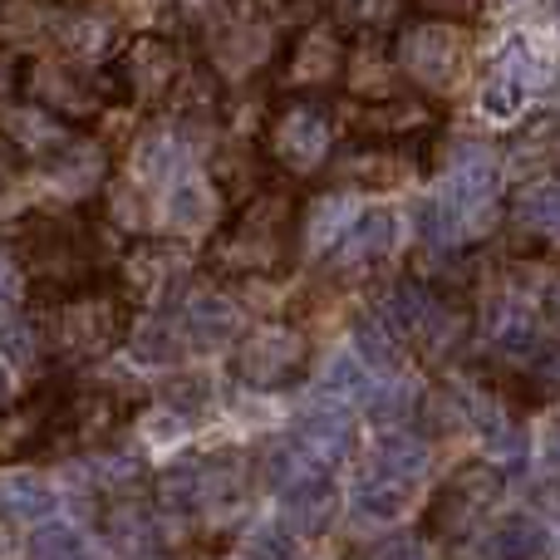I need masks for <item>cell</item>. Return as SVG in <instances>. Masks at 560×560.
<instances>
[{
	"instance_id": "6da1fadb",
	"label": "cell",
	"mask_w": 560,
	"mask_h": 560,
	"mask_svg": "<svg viewBox=\"0 0 560 560\" xmlns=\"http://www.w3.org/2000/svg\"><path fill=\"white\" fill-rule=\"evenodd\" d=\"M207 271L222 280H276L300 261V197L256 183L207 242Z\"/></svg>"
},
{
	"instance_id": "7a4b0ae2",
	"label": "cell",
	"mask_w": 560,
	"mask_h": 560,
	"mask_svg": "<svg viewBox=\"0 0 560 560\" xmlns=\"http://www.w3.org/2000/svg\"><path fill=\"white\" fill-rule=\"evenodd\" d=\"M15 256L25 285H35L45 300H59L69 290H84L104 280L98 266V232L84 212H35L20 222L15 232Z\"/></svg>"
},
{
	"instance_id": "3957f363",
	"label": "cell",
	"mask_w": 560,
	"mask_h": 560,
	"mask_svg": "<svg viewBox=\"0 0 560 560\" xmlns=\"http://www.w3.org/2000/svg\"><path fill=\"white\" fill-rule=\"evenodd\" d=\"M128 325H133V305L118 285H94L69 290V295L49 300L39 310V329H45V354L65 369L94 364L104 359L118 339H128Z\"/></svg>"
},
{
	"instance_id": "277c9868",
	"label": "cell",
	"mask_w": 560,
	"mask_h": 560,
	"mask_svg": "<svg viewBox=\"0 0 560 560\" xmlns=\"http://www.w3.org/2000/svg\"><path fill=\"white\" fill-rule=\"evenodd\" d=\"M280 45H285L280 0H226L207 25V65L217 79H232V84L276 65Z\"/></svg>"
},
{
	"instance_id": "5b68a950",
	"label": "cell",
	"mask_w": 560,
	"mask_h": 560,
	"mask_svg": "<svg viewBox=\"0 0 560 560\" xmlns=\"http://www.w3.org/2000/svg\"><path fill=\"white\" fill-rule=\"evenodd\" d=\"M261 153L276 173L315 177L335 158V108L325 94H280L266 108Z\"/></svg>"
},
{
	"instance_id": "8992f818",
	"label": "cell",
	"mask_w": 560,
	"mask_h": 560,
	"mask_svg": "<svg viewBox=\"0 0 560 560\" xmlns=\"http://www.w3.org/2000/svg\"><path fill=\"white\" fill-rule=\"evenodd\" d=\"M394 69L418 89V94H453L467 69V35L457 20H404L394 30Z\"/></svg>"
},
{
	"instance_id": "52a82bcc",
	"label": "cell",
	"mask_w": 560,
	"mask_h": 560,
	"mask_svg": "<svg viewBox=\"0 0 560 560\" xmlns=\"http://www.w3.org/2000/svg\"><path fill=\"white\" fill-rule=\"evenodd\" d=\"M187 79V55L167 35H138L124 45V55L108 65V94L118 104L138 108H163L177 98Z\"/></svg>"
},
{
	"instance_id": "ba28073f",
	"label": "cell",
	"mask_w": 560,
	"mask_h": 560,
	"mask_svg": "<svg viewBox=\"0 0 560 560\" xmlns=\"http://www.w3.org/2000/svg\"><path fill=\"white\" fill-rule=\"evenodd\" d=\"M133 418V398L118 388L89 384V388H69L55 394V413H49V443L45 453H89L104 447L108 438H118V428Z\"/></svg>"
},
{
	"instance_id": "9c48e42d",
	"label": "cell",
	"mask_w": 560,
	"mask_h": 560,
	"mask_svg": "<svg viewBox=\"0 0 560 560\" xmlns=\"http://www.w3.org/2000/svg\"><path fill=\"white\" fill-rule=\"evenodd\" d=\"M20 94H25L30 104H39L45 114L65 118L69 128L89 124V118L114 98L108 94V79L89 74L74 59H25V65H20Z\"/></svg>"
},
{
	"instance_id": "30bf717a",
	"label": "cell",
	"mask_w": 560,
	"mask_h": 560,
	"mask_svg": "<svg viewBox=\"0 0 560 560\" xmlns=\"http://www.w3.org/2000/svg\"><path fill=\"white\" fill-rule=\"evenodd\" d=\"M187 276H192V256H187L183 242H167V236H143V242H133L124 252L114 285L128 295V305L173 310V300L187 290Z\"/></svg>"
},
{
	"instance_id": "8fae6325",
	"label": "cell",
	"mask_w": 560,
	"mask_h": 560,
	"mask_svg": "<svg viewBox=\"0 0 560 560\" xmlns=\"http://www.w3.org/2000/svg\"><path fill=\"white\" fill-rule=\"evenodd\" d=\"M502 487H506L502 467L482 463V457H477V463H463L433 492V502H428L423 536H428V541H453V536H467L477 522H482L487 506L502 497Z\"/></svg>"
},
{
	"instance_id": "7c38bea8",
	"label": "cell",
	"mask_w": 560,
	"mask_h": 560,
	"mask_svg": "<svg viewBox=\"0 0 560 560\" xmlns=\"http://www.w3.org/2000/svg\"><path fill=\"white\" fill-rule=\"evenodd\" d=\"M305 364H310L305 329L280 325V319L256 325L232 354V374L242 378L246 388H261V394H276V388L300 384V378H305Z\"/></svg>"
},
{
	"instance_id": "4fadbf2b",
	"label": "cell",
	"mask_w": 560,
	"mask_h": 560,
	"mask_svg": "<svg viewBox=\"0 0 560 560\" xmlns=\"http://www.w3.org/2000/svg\"><path fill=\"white\" fill-rule=\"evenodd\" d=\"M345 55L349 45L329 20H310V25L290 30L276 55L285 94H325V89H335L345 79Z\"/></svg>"
},
{
	"instance_id": "5bb4252c",
	"label": "cell",
	"mask_w": 560,
	"mask_h": 560,
	"mask_svg": "<svg viewBox=\"0 0 560 560\" xmlns=\"http://www.w3.org/2000/svg\"><path fill=\"white\" fill-rule=\"evenodd\" d=\"M443 124V108L428 94H384L359 104L354 114V138H369V143H418L433 128Z\"/></svg>"
},
{
	"instance_id": "9a60e30c",
	"label": "cell",
	"mask_w": 560,
	"mask_h": 560,
	"mask_svg": "<svg viewBox=\"0 0 560 560\" xmlns=\"http://www.w3.org/2000/svg\"><path fill=\"white\" fill-rule=\"evenodd\" d=\"M280 497V526L290 536H319L329 522H335V506H339V492H335V477H329L325 463H305L276 487Z\"/></svg>"
},
{
	"instance_id": "2e32d148",
	"label": "cell",
	"mask_w": 560,
	"mask_h": 560,
	"mask_svg": "<svg viewBox=\"0 0 560 560\" xmlns=\"http://www.w3.org/2000/svg\"><path fill=\"white\" fill-rule=\"evenodd\" d=\"M398 242V217L388 207H364L345 222V232L329 242V271L335 276H359V271H374L378 261H388Z\"/></svg>"
},
{
	"instance_id": "e0dca14e",
	"label": "cell",
	"mask_w": 560,
	"mask_h": 560,
	"mask_svg": "<svg viewBox=\"0 0 560 560\" xmlns=\"http://www.w3.org/2000/svg\"><path fill=\"white\" fill-rule=\"evenodd\" d=\"M443 197L453 202V212L463 217V226L487 222V217L497 212V197H502V167H497V158L477 143L457 148L453 167H447Z\"/></svg>"
},
{
	"instance_id": "ac0fdd59",
	"label": "cell",
	"mask_w": 560,
	"mask_h": 560,
	"mask_svg": "<svg viewBox=\"0 0 560 560\" xmlns=\"http://www.w3.org/2000/svg\"><path fill=\"white\" fill-rule=\"evenodd\" d=\"M173 319L192 349L232 345V339L242 335V310H236V300L217 285H197V290L187 285L183 295L173 300Z\"/></svg>"
},
{
	"instance_id": "d6986e66",
	"label": "cell",
	"mask_w": 560,
	"mask_h": 560,
	"mask_svg": "<svg viewBox=\"0 0 560 560\" xmlns=\"http://www.w3.org/2000/svg\"><path fill=\"white\" fill-rule=\"evenodd\" d=\"M98 532H104V541L124 556H158L167 541V516L133 492V497H114V502L104 506Z\"/></svg>"
},
{
	"instance_id": "ffe728a7",
	"label": "cell",
	"mask_w": 560,
	"mask_h": 560,
	"mask_svg": "<svg viewBox=\"0 0 560 560\" xmlns=\"http://www.w3.org/2000/svg\"><path fill=\"white\" fill-rule=\"evenodd\" d=\"M295 438L300 447H305L315 463H325V467H335L339 457H349L354 453V408L345 404V398H319V404H310L305 413L295 418Z\"/></svg>"
},
{
	"instance_id": "44dd1931",
	"label": "cell",
	"mask_w": 560,
	"mask_h": 560,
	"mask_svg": "<svg viewBox=\"0 0 560 560\" xmlns=\"http://www.w3.org/2000/svg\"><path fill=\"white\" fill-rule=\"evenodd\" d=\"M74 133V128L65 124V118L45 114L39 104H30V98H20V104L0 108V148H5L10 158H30V163H45L49 153H55L65 138Z\"/></svg>"
},
{
	"instance_id": "7402d4cb",
	"label": "cell",
	"mask_w": 560,
	"mask_h": 560,
	"mask_svg": "<svg viewBox=\"0 0 560 560\" xmlns=\"http://www.w3.org/2000/svg\"><path fill=\"white\" fill-rule=\"evenodd\" d=\"M39 167H45V177H49V183H55L65 197H89L94 187H104V177H108V153L94 143V138L69 133L65 143H59Z\"/></svg>"
},
{
	"instance_id": "603a6c76",
	"label": "cell",
	"mask_w": 560,
	"mask_h": 560,
	"mask_svg": "<svg viewBox=\"0 0 560 560\" xmlns=\"http://www.w3.org/2000/svg\"><path fill=\"white\" fill-rule=\"evenodd\" d=\"M325 5V20L339 30V35L354 39H384L394 35L408 20V0H319Z\"/></svg>"
},
{
	"instance_id": "cb8c5ba5",
	"label": "cell",
	"mask_w": 560,
	"mask_h": 560,
	"mask_svg": "<svg viewBox=\"0 0 560 560\" xmlns=\"http://www.w3.org/2000/svg\"><path fill=\"white\" fill-rule=\"evenodd\" d=\"M49 413H55V394H35L30 404H20V408H0V463L45 453Z\"/></svg>"
},
{
	"instance_id": "d4e9b609",
	"label": "cell",
	"mask_w": 560,
	"mask_h": 560,
	"mask_svg": "<svg viewBox=\"0 0 560 560\" xmlns=\"http://www.w3.org/2000/svg\"><path fill=\"white\" fill-rule=\"evenodd\" d=\"M546 551H551V532H546V522H536L532 512L497 516L482 536L487 560H546Z\"/></svg>"
},
{
	"instance_id": "484cf974",
	"label": "cell",
	"mask_w": 560,
	"mask_h": 560,
	"mask_svg": "<svg viewBox=\"0 0 560 560\" xmlns=\"http://www.w3.org/2000/svg\"><path fill=\"white\" fill-rule=\"evenodd\" d=\"M84 457V482L94 487L104 502H114V497H133L138 487L148 482V463L138 453H118V447H89Z\"/></svg>"
},
{
	"instance_id": "4316f807",
	"label": "cell",
	"mask_w": 560,
	"mask_h": 560,
	"mask_svg": "<svg viewBox=\"0 0 560 560\" xmlns=\"http://www.w3.org/2000/svg\"><path fill=\"white\" fill-rule=\"evenodd\" d=\"M55 512V487L30 467H0V522H45Z\"/></svg>"
},
{
	"instance_id": "83f0119b",
	"label": "cell",
	"mask_w": 560,
	"mask_h": 560,
	"mask_svg": "<svg viewBox=\"0 0 560 560\" xmlns=\"http://www.w3.org/2000/svg\"><path fill=\"white\" fill-rule=\"evenodd\" d=\"M339 84H345L359 104H369V98L394 94L398 69H394V59L378 55V39H359V45L345 55V79H339Z\"/></svg>"
},
{
	"instance_id": "f1b7e54d",
	"label": "cell",
	"mask_w": 560,
	"mask_h": 560,
	"mask_svg": "<svg viewBox=\"0 0 560 560\" xmlns=\"http://www.w3.org/2000/svg\"><path fill=\"white\" fill-rule=\"evenodd\" d=\"M183 173V138L173 128H148L133 143V183L138 187H167Z\"/></svg>"
},
{
	"instance_id": "f546056e",
	"label": "cell",
	"mask_w": 560,
	"mask_h": 560,
	"mask_svg": "<svg viewBox=\"0 0 560 560\" xmlns=\"http://www.w3.org/2000/svg\"><path fill=\"white\" fill-rule=\"evenodd\" d=\"M364 472L394 477V482H413L428 472V443L418 433H384L374 447H369Z\"/></svg>"
},
{
	"instance_id": "4dcf8cb0",
	"label": "cell",
	"mask_w": 560,
	"mask_h": 560,
	"mask_svg": "<svg viewBox=\"0 0 560 560\" xmlns=\"http://www.w3.org/2000/svg\"><path fill=\"white\" fill-rule=\"evenodd\" d=\"M217 187L202 183V177H187L177 173L173 183H167V222L177 226V232H202V226L217 222Z\"/></svg>"
},
{
	"instance_id": "1f68e13d",
	"label": "cell",
	"mask_w": 560,
	"mask_h": 560,
	"mask_svg": "<svg viewBox=\"0 0 560 560\" xmlns=\"http://www.w3.org/2000/svg\"><path fill=\"white\" fill-rule=\"evenodd\" d=\"M128 349H133L138 364H177L187 339H183V329H177L173 310H153L138 329L128 325Z\"/></svg>"
},
{
	"instance_id": "d6a6232c",
	"label": "cell",
	"mask_w": 560,
	"mask_h": 560,
	"mask_svg": "<svg viewBox=\"0 0 560 560\" xmlns=\"http://www.w3.org/2000/svg\"><path fill=\"white\" fill-rule=\"evenodd\" d=\"M349 339H354V354L364 359L374 374H398V369H404V345H398L404 335H398L388 319L354 315V325H349Z\"/></svg>"
},
{
	"instance_id": "836d02e7",
	"label": "cell",
	"mask_w": 560,
	"mask_h": 560,
	"mask_svg": "<svg viewBox=\"0 0 560 560\" xmlns=\"http://www.w3.org/2000/svg\"><path fill=\"white\" fill-rule=\"evenodd\" d=\"M354 506H359V516L388 526V522H398V516H408V506H413V482H394V477L364 472L354 482Z\"/></svg>"
},
{
	"instance_id": "e575fe53",
	"label": "cell",
	"mask_w": 560,
	"mask_h": 560,
	"mask_svg": "<svg viewBox=\"0 0 560 560\" xmlns=\"http://www.w3.org/2000/svg\"><path fill=\"white\" fill-rule=\"evenodd\" d=\"M354 217V207H349L345 192H325L315 197L310 207H300V246H315V252H329V242H335L339 232H345V222Z\"/></svg>"
},
{
	"instance_id": "d590c367",
	"label": "cell",
	"mask_w": 560,
	"mask_h": 560,
	"mask_svg": "<svg viewBox=\"0 0 560 560\" xmlns=\"http://www.w3.org/2000/svg\"><path fill=\"white\" fill-rule=\"evenodd\" d=\"M0 354L15 369H35L45 359V329H39V310H10L0 325Z\"/></svg>"
},
{
	"instance_id": "8d00e7d4",
	"label": "cell",
	"mask_w": 560,
	"mask_h": 560,
	"mask_svg": "<svg viewBox=\"0 0 560 560\" xmlns=\"http://www.w3.org/2000/svg\"><path fill=\"white\" fill-rule=\"evenodd\" d=\"M59 45L69 49V59H98L108 45H114V25L104 15H89V10H69L55 25Z\"/></svg>"
},
{
	"instance_id": "74e56055",
	"label": "cell",
	"mask_w": 560,
	"mask_h": 560,
	"mask_svg": "<svg viewBox=\"0 0 560 560\" xmlns=\"http://www.w3.org/2000/svg\"><path fill=\"white\" fill-rule=\"evenodd\" d=\"M541 345H546L541 329H536V319L526 315L522 305H506L502 315L492 319V349L502 359H532Z\"/></svg>"
},
{
	"instance_id": "f35d334b",
	"label": "cell",
	"mask_w": 560,
	"mask_h": 560,
	"mask_svg": "<svg viewBox=\"0 0 560 560\" xmlns=\"http://www.w3.org/2000/svg\"><path fill=\"white\" fill-rule=\"evenodd\" d=\"M413 226H418V242H428L433 252H447V246H457L467 236L463 217L453 212L447 197H423V202L413 207Z\"/></svg>"
},
{
	"instance_id": "ab89813d",
	"label": "cell",
	"mask_w": 560,
	"mask_h": 560,
	"mask_svg": "<svg viewBox=\"0 0 560 560\" xmlns=\"http://www.w3.org/2000/svg\"><path fill=\"white\" fill-rule=\"evenodd\" d=\"M374 369L364 364L359 354H335L325 369V378H319V388H325L329 398H345V404H364L369 388H374Z\"/></svg>"
},
{
	"instance_id": "60d3db41",
	"label": "cell",
	"mask_w": 560,
	"mask_h": 560,
	"mask_svg": "<svg viewBox=\"0 0 560 560\" xmlns=\"http://www.w3.org/2000/svg\"><path fill=\"white\" fill-rule=\"evenodd\" d=\"M516 222L532 236L560 242V187H526V192L516 197Z\"/></svg>"
},
{
	"instance_id": "b9f144b4",
	"label": "cell",
	"mask_w": 560,
	"mask_h": 560,
	"mask_svg": "<svg viewBox=\"0 0 560 560\" xmlns=\"http://www.w3.org/2000/svg\"><path fill=\"white\" fill-rule=\"evenodd\" d=\"M482 443H487V463L492 467H502V472H522L526 467V457H532V443H526V433L516 428V418L506 413V418H497L492 428H482Z\"/></svg>"
},
{
	"instance_id": "7bdbcfd3",
	"label": "cell",
	"mask_w": 560,
	"mask_h": 560,
	"mask_svg": "<svg viewBox=\"0 0 560 560\" xmlns=\"http://www.w3.org/2000/svg\"><path fill=\"white\" fill-rule=\"evenodd\" d=\"M30 560H89V546L74 526L49 522L30 536Z\"/></svg>"
},
{
	"instance_id": "ee69618b",
	"label": "cell",
	"mask_w": 560,
	"mask_h": 560,
	"mask_svg": "<svg viewBox=\"0 0 560 560\" xmlns=\"http://www.w3.org/2000/svg\"><path fill=\"white\" fill-rule=\"evenodd\" d=\"M556 153H560V114L536 118L532 128H522V133L512 138L516 163H546V158H556Z\"/></svg>"
},
{
	"instance_id": "f6af8a7d",
	"label": "cell",
	"mask_w": 560,
	"mask_h": 560,
	"mask_svg": "<svg viewBox=\"0 0 560 560\" xmlns=\"http://www.w3.org/2000/svg\"><path fill=\"white\" fill-rule=\"evenodd\" d=\"M163 404L173 408L177 418H197L207 404H212V384L202 374H177L163 384Z\"/></svg>"
},
{
	"instance_id": "bcb514c9",
	"label": "cell",
	"mask_w": 560,
	"mask_h": 560,
	"mask_svg": "<svg viewBox=\"0 0 560 560\" xmlns=\"http://www.w3.org/2000/svg\"><path fill=\"white\" fill-rule=\"evenodd\" d=\"M522 104H526V84L497 69V74L487 79V89H482V114L487 118H516L522 114Z\"/></svg>"
},
{
	"instance_id": "7dc6e473",
	"label": "cell",
	"mask_w": 560,
	"mask_h": 560,
	"mask_svg": "<svg viewBox=\"0 0 560 560\" xmlns=\"http://www.w3.org/2000/svg\"><path fill=\"white\" fill-rule=\"evenodd\" d=\"M246 560H295V536L285 532V526H252L246 532Z\"/></svg>"
},
{
	"instance_id": "c3c4849f",
	"label": "cell",
	"mask_w": 560,
	"mask_h": 560,
	"mask_svg": "<svg viewBox=\"0 0 560 560\" xmlns=\"http://www.w3.org/2000/svg\"><path fill=\"white\" fill-rule=\"evenodd\" d=\"M25 271H20V256L10 242H0V315H10V310H20V300H25Z\"/></svg>"
},
{
	"instance_id": "681fc988",
	"label": "cell",
	"mask_w": 560,
	"mask_h": 560,
	"mask_svg": "<svg viewBox=\"0 0 560 560\" xmlns=\"http://www.w3.org/2000/svg\"><path fill=\"white\" fill-rule=\"evenodd\" d=\"M418 5V15H433V20H472L477 15V0H408Z\"/></svg>"
},
{
	"instance_id": "f907efd6",
	"label": "cell",
	"mask_w": 560,
	"mask_h": 560,
	"mask_svg": "<svg viewBox=\"0 0 560 560\" xmlns=\"http://www.w3.org/2000/svg\"><path fill=\"white\" fill-rule=\"evenodd\" d=\"M532 374L541 378V384L560 388V345H551V339H546V345L536 349V354H532Z\"/></svg>"
},
{
	"instance_id": "816d5d0a",
	"label": "cell",
	"mask_w": 560,
	"mask_h": 560,
	"mask_svg": "<svg viewBox=\"0 0 560 560\" xmlns=\"http://www.w3.org/2000/svg\"><path fill=\"white\" fill-rule=\"evenodd\" d=\"M378 560H428V556H423V541H418V536H394V541L378 551Z\"/></svg>"
},
{
	"instance_id": "f5cc1de1",
	"label": "cell",
	"mask_w": 560,
	"mask_h": 560,
	"mask_svg": "<svg viewBox=\"0 0 560 560\" xmlns=\"http://www.w3.org/2000/svg\"><path fill=\"white\" fill-rule=\"evenodd\" d=\"M546 463L560 467V418H551V433H546Z\"/></svg>"
},
{
	"instance_id": "db71d44e",
	"label": "cell",
	"mask_w": 560,
	"mask_h": 560,
	"mask_svg": "<svg viewBox=\"0 0 560 560\" xmlns=\"http://www.w3.org/2000/svg\"><path fill=\"white\" fill-rule=\"evenodd\" d=\"M10 394H15V378H10V369L0 364V408L10 404Z\"/></svg>"
},
{
	"instance_id": "11a10c76",
	"label": "cell",
	"mask_w": 560,
	"mask_h": 560,
	"mask_svg": "<svg viewBox=\"0 0 560 560\" xmlns=\"http://www.w3.org/2000/svg\"><path fill=\"white\" fill-rule=\"evenodd\" d=\"M546 310H551V315L560 319V280H556V285H551V290H546Z\"/></svg>"
},
{
	"instance_id": "9f6ffc18",
	"label": "cell",
	"mask_w": 560,
	"mask_h": 560,
	"mask_svg": "<svg viewBox=\"0 0 560 560\" xmlns=\"http://www.w3.org/2000/svg\"><path fill=\"white\" fill-rule=\"evenodd\" d=\"M0 560H5V541H0Z\"/></svg>"
},
{
	"instance_id": "6f0895ef",
	"label": "cell",
	"mask_w": 560,
	"mask_h": 560,
	"mask_svg": "<svg viewBox=\"0 0 560 560\" xmlns=\"http://www.w3.org/2000/svg\"><path fill=\"white\" fill-rule=\"evenodd\" d=\"M143 560H153V556H143Z\"/></svg>"
}]
</instances>
